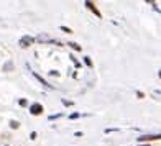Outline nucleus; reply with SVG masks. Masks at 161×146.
<instances>
[{"mask_svg":"<svg viewBox=\"0 0 161 146\" xmlns=\"http://www.w3.org/2000/svg\"><path fill=\"white\" fill-rule=\"evenodd\" d=\"M33 75H35V77H36V79H38V80H40V82H41V84H43V85H45V87H46V89H53V85H51V84H50V82H46V80H45V79H43V77H41V75H40V74H38V72H33Z\"/></svg>","mask_w":161,"mask_h":146,"instance_id":"nucleus-5","label":"nucleus"},{"mask_svg":"<svg viewBox=\"0 0 161 146\" xmlns=\"http://www.w3.org/2000/svg\"><path fill=\"white\" fill-rule=\"evenodd\" d=\"M62 104H64V105H72V102H69V100H66V99H62Z\"/></svg>","mask_w":161,"mask_h":146,"instance_id":"nucleus-14","label":"nucleus"},{"mask_svg":"<svg viewBox=\"0 0 161 146\" xmlns=\"http://www.w3.org/2000/svg\"><path fill=\"white\" fill-rule=\"evenodd\" d=\"M59 117H62V113H56V115H50V117H48V120H56V118H59Z\"/></svg>","mask_w":161,"mask_h":146,"instance_id":"nucleus-9","label":"nucleus"},{"mask_svg":"<svg viewBox=\"0 0 161 146\" xmlns=\"http://www.w3.org/2000/svg\"><path fill=\"white\" fill-rule=\"evenodd\" d=\"M79 117H81V113H72V115H69L71 120H76V118H79Z\"/></svg>","mask_w":161,"mask_h":146,"instance_id":"nucleus-11","label":"nucleus"},{"mask_svg":"<svg viewBox=\"0 0 161 146\" xmlns=\"http://www.w3.org/2000/svg\"><path fill=\"white\" fill-rule=\"evenodd\" d=\"M161 140V133H153V135H141V136L136 138L138 143H146V141H158Z\"/></svg>","mask_w":161,"mask_h":146,"instance_id":"nucleus-1","label":"nucleus"},{"mask_svg":"<svg viewBox=\"0 0 161 146\" xmlns=\"http://www.w3.org/2000/svg\"><path fill=\"white\" fill-rule=\"evenodd\" d=\"M84 63H86V64H87V66H89V67H92V66H94V64H92V61H91V58H89V56H86V58H84Z\"/></svg>","mask_w":161,"mask_h":146,"instance_id":"nucleus-8","label":"nucleus"},{"mask_svg":"<svg viewBox=\"0 0 161 146\" xmlns=\"http://www.w3.org/2000/svg\"><path fill=\"white\" fill-rule=\"evenodd\" d=\"M86 7H87L89 10H91V12H94V15H95L97 18H102V13H100L99 10H97V7H95V5L92 4V2H86Z\"/></svg>","mask_w":161,"mask_h":146,"instance_id":"nucleus-4","label":"nucleus"},{"mask_svg":"<svg viewBox=\"0 0 161 146\" xmlns=\"http://www.w3.org/2000/svg\"><path fill=\"white\" fill-rule=\"evenodd\" d=\"M140 146H150V145H140Z\"/></svg>","mask_w":161,"mask_h":146,"instance_id":"nucleus-17","label":"nucleus"},{"mask_svg":"<svg viewBox=\"0 0 161 146\" xmlns=\"http://www.w3.org/2000/svg\"><path fill=\"white\" fill-rule=\"evenodd\" d=\"M18 104H20L21 107H26V104H28V102H26V99H20V102H18Z\"/></svg>","mask_w":161,"mask_h":146,"instance_id":"nucleus-12","label":"nucleus"},{"mask_svg":"<svg viewBox=\"0 0 161 146\" xmlns=\"http://www.w3.org/2000/svg\"><path fill=\"white\" fill-rule=\"evenodd\" d=\"M158 75H160V77H161V71H160V72H158Z\"/></svg>","mask_w":161,"mask_h":146,"instance_id":"nucleus-16","label":"nucleus"},{"mask_svg":"<svg viewBox=\"0 0 161 146\" xmlns=\"http://www.w3.org/2000/svg\"><path fill=\"white\" fill-rule=\"evenodd\" d=\"M9 125H10V128H13V130H17L18 126H20V123H18L17 120H10V123H9Z\"/></svg>","mask_w":161,"mask_h":146,"instance_id":"nucleus-7","label":"nucleus"},{"mask_svg":"<svg viewBox=\"0 0 161 146\" xmlns=\"http://www.w3.org/2000/svg\"><path fill=\"white\" fill-rule=\"evenodd\" d=\"M61 31H64V33H72V31H71V28H67V26H61Z\"/></svg>","mask_w":161,"mask_h":146,"instance_id":"nucleus-10","label":"nucleus"},{"mask_svg":"<svg viewBox=\"0 0 161 146\" xmlns=\"http://www.w3.org/2000/svg\"><path fill=\"white\" fill-rule=\"evenodd\" d=\"M30 138H31V140H36V131H33V133L30 135Z\"/></svg>","mask_w":161,"mask_h":146,"instance_id":"nucleus-15","label":"nucleus"},{"mask_svg":"<svg viewBox=\"0 0 161 146\" xmlns=\"http://www.w3.org/2000/svg\"><path fill=\"white\" fill-rule=\"evenodd\" d=\"M136 97H138V99H143V97H145V94H143V92H140V90H138V92H136Z\"/></svg>","mask_w":161,"mask_h":146,"instance_id":"nucleus-13","label":"nucleus"},{"mask_svg":"<svg viewBox=\"0 0 161 146\" xmlns=\"http://www.w3.org/2000/svg\"><path fill=\"white\" fill-rule=\"evenodd\" d=\"M35 43V38H31V36H23L20 39V46L21 48H28V46H31Z\"/></svg>","mask_w":161,"mask_h":146,"instance_id":"nucleus-3","label":"nucleus"},{"mask_svg":"<svg viewBox=\"0 0 161 146\" xmlns=\"http://www.w3.org/2000/svg\"><path fill=\"white\" fill-rule=\"evenodd\" d=\"M43 105L41 104H33V105H30V113L31 115H35V117H38V115H41L43 113Z\"/></svg>","mask_w":161,"mask_h":146,"instance_id":"nucleus-2","label":"nucleus"},{"mask_svg":"<svg viewBox=\"0 0 161 146\" xmlns=\"http://www.w3.org/2000/svg\"><path fill=\"white\" fill-rule=\"evenodd\" d=\"M67 46H71L74 51H82V46L77 44V43H67Z\"/></svg>","mask_w":161,"mask_h":146,"instance_id":"nucleus-6","label":"nucleus"}]
</instances>
